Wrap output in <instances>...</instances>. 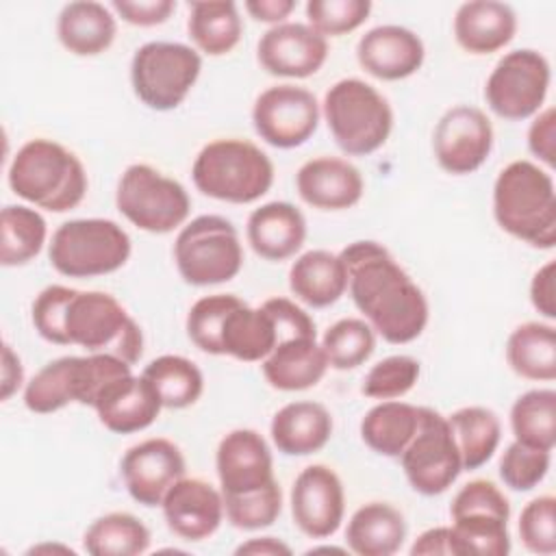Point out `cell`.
Wrapping results in <instances>:
<instances>
[{
    "label": "cell",
    "mask_w": 556,
    "mask_h": 556,
    "mask_svg": "<svg viewBox=\"0 0 556 556\" xmlns=\"http://www.w3.org/2000/svg\"><path fill=\"white\" fill-rule=\"evenodd\" d=\"M519 539L528 552L552 556L556 552V500L539 495L519 515Z\"/></svg>",
    "instance_id": "obj_46"
},
{
    "label": "cell",
    "mask_w": 556,
    "mask_h": 556,
    "mask_svg": "<svg viewBox=\"0 0 556 556\" xmlns=\"http://www.w3.org/2000/svg\"><path fill=\"white\" fill-rule=\"evenodd\" d=\"M295 9L293 0H248L245 11L256 20L265 24H282L291 11Z\"/></svg>",
    "instance_id": "obj_54"
},
{
    "label": "cell",
    "mask_w": 556,
    "mask_h": 556,
    "mask_svg": "<svg viewBox=\"0 0 556 556\" xmlns=\"http://www.w3.org/2000/svg\"><path fill=\"white\" fill-rule=\"evenodd\" d=\"M434 159L441 169L465 176L484 165L493 150V126L484 111L471 104L447 109L434 126Z\"/></svg>",
    "instance_id": "obj_14"
},
{
    "label": "cell",
    "mask_w": 556,
    "mask_h": 556,
    "mask_svg": "<svg viewBox=\"0 0 556 556\" xmlns=\"http://www.w3.org/2000/svg\"><path fill=\"white\" fill-rule=\"evenodd\" d=\"M506 361L526 380L552 382L556 378V328L543 321L517 326L506 341Z\"/></svg>",
    "instance_id": "obj_33"
},
{
    "label": "cell",
    "mask_w": 556,
    "mask_h": 556,
    "mask_svg": "<svg viewBox=\"0 0 556 556\" xmlns=\"http://www.w3.org/2000/svg\"><path fill=\"white\" fill-rule=\"evenodd\" d=\"M293 523L308 539L332 536L345 515L343 482L326 465L304 467L291 486Z\"/></svg>",
    "instance_id": "obj_15"
},
{
    "label": "cell",
    "mask_w": 556,
    "mask_h": 556,
    "mask_svg": "<svg viewBox=\"0 0 556 556\" xmlns=\"http://www.w3.org/2000/svg\"><path fill=\"white\" fill-rule=\"evenodd\" d=\"M115 204L130 224L152 235H167L182 226L191 208L187 189L146 163H132L124 169Z\"/></svg>",
    "instance_id": "obj_10"
},
{
    "label": "cell",
    "mask_w": 556,
    "mask_h": 556,
    "mask_svg": "<svg viewBox=\"0 0 556 556\" xmlns=\"http://www.w3.org/2000/svg\"><path fill=\"white\" fill-rule=\"evenodd\" d=\"M48 549H52V552L61 549V552L74 554V549H72V547H63V545H35V547H30V549H28V554H35V552H48Z\"/></svg>",
    "instance_id": "obj_57"
},
{
    "label": "cell",
    "mask_w": 556,
    "mask_h": 556,
    "mask_svg": "<svg viewBox=\"0 0 556 556\" xmlns=\"http://www.w3.org/2000/svg\"><path fill=\"white\" fill-rule=\"evenodd\" d=\"M426 56L424 41L410 28L382 24L367 30L356 46L361 67L380 80H402L413 76Z\"/></svg>",
    "instance_id": "obj_21"
},
{
    "label": "cell",
    "mask_w": 556,
    "mask_h": 556,
    "mask_svg": "<svg viewBox=\"0 0 556 556\" xmlns=\"http://www.w3.org/2000/svg\"><path fill=\"white\" fill-rule=\"evenodd\" d=\"M408 484L421 495L445 493L463 471L460 454L447 417L434 408L419 406V426L406 450L400 454Z\"/></svg>",
    "instance_id": "obj_12"
},
{
    "label": "cell",
    "mask_w": 556,
    "mask_h": 556,
    "mask_svg": "<svg viewBox=\"0 0 556 556\" xmlns=\"http://www.w3.org/2000/svg\"><path fill=\"white\" fill-rule=\"evenodd\" d=\"M276 343H278L276 324L263 306L252 308L241 300L228 313L222 328L224 354L237 361L256 363V361H265L269 352L276 348Z\"/></svg>",
    "instance_id": "obj_31"
},
{
    "label": "cell",
    "mask_w": 556,
    "mask_h": 556,
    "mask_svg": "<svg viewBox=\"0 0 556 556\" xmlns=\"http://www.w3.org/2000/svg\"><path fill=\"white\" fill-rule=\"evenodd\" d=\"M348 289L367 324L389 343L415 341L428 324V300L378 241H354L339 254Z\"/></svg>",
    "instance_id": "obj_1"
},
{
    "label": "cell",
    "mask_w": 556,
    "mask_h": 556,
    "mask_svg": "<svg viewBox=\"0 0 556 556\" xmlns=\"http://www.w3.org/2000/svg\"><path fill=\"white\" fill-rule=\"evenodd\" d=\"M413 556H430V554H443V556H465L460 541L454 532L452 526H437L430 528L426 532H421L413 547H410Z\"/></svg>",
    "instance_id": "obj_52"
},
{
    "label": "cell",
    "mask_w": 556,
    "mask_h": 556,
    "mask_svg": "<svg viewBox=\"0 0 556 556\" xmlns=\"http://www.w3.org/2000/svg\"><path fill=\"white\" fill-rule=\"evenodd\" d=\"M83 545L91 556H137L150 547V530L130 513H106L85 530Z\"/></svg>",
    "instance_id": "obj_37"
},
{
    "label": "cell",
    "mask_w": 556,
    "mask_h": 556,
    "mask_svg": "<svg viewBox=\"0 0 556 556\" xmlns=\"http://www.w3.org/2000/svg\"><path fill=\"white\" fill-rule=\"evenodd\" d=\"M463 469H480L495 454L502 439L500 417L484 406H465L447 417Z\"/></svg>",
    "instance_id": "obj_35"
},
{
    "label": "cell",
    "mask_w": 556,
    "mask_h": 556,
    "mask_svg": "<svg viewBox=\"0 0 556 556\" xmlns=\"http://www.w3.org/2000/svg\"><path fill=\"white\" fill-rule=\"evenodd\" d=\"M317 552H334V554H345V549L343 547H328V545H324V547H311L306 554H317Z\"/></svg>",
    "instance_id": "obj_58"
},
{
    "label": "cell",
    "mask_w": 556,
    "mask_h": 556,
    "mask_svg": "<svg viewBox=\"0 0 556 556\" xmlns=\"http://www.w3.org/2000/svg\"><path fill=\"white\" fill-rule=\"evenodd\" d=\"M215 469L222 495H243L274 482V458L267 441L250 428L230 430L217 445Z\"/></svg>",
    "instance_id": "obj_18"
},
{
    "label": "cell",
    "mask_w": 556,
    "mask_h": 556,
    "mask_svg": "<svg viewBox=\"0 0 556 556\" xmlns=\"http://www.w3.org/2000/svg\"><path fill=\"white\" fill-rule=\"evenodd\" d=\"M263 376L278 391H304L315 387L324 376L328 358L317 337H291L276 343L265 361Z\"/></svg>",
    "instance_id": "obj_26"
},
{
    "label": "cell",
    "mask_w": 556,
    "mask_h": 556,
    "mask_svg": "<svg viewBox=\"0 0 556 556\" xmlns=\"http://www.w3.org/2000/svg\"><path fill=\"white\" fill-rule=\"evenodd\" d=\"M269 434L278 452L287 456H308L330 441L332 417L319 402H289L276 410Z\"/></svg>",
    "instance_id": "obj_27"
},
{
    "label": "cell",
    "mask_w": 556,
    "mask_h": 556,
    "mask_svg": "<svg viewBox=\"0 0 556 556\" xmlns=\"http://www.w3.org/2000/svg\"><path fill=\"white\" fill-rule=\"evenodd\" d=\"M119 469L130 497L152 508L161 506L169 486L185 476L187 463L174 441L152 437L128 447Z\"/></svg>",
    "instance_id": "obj_16"
},
{
    "label": "cell",
    "mask_w": 556,
    "mask_h": 556,
    "mask_svg": "<svg viewBox=\"0 0 556 556\" xmlns=\"http://www.w3.org/2000/svg\"><path fill=\"white\" fill-rule=\"evenodd\" d=\"M321 348L332 369L345 371L363 365L376 348L374 328L358 317L334 321L321 337Z\"/></svg>",
    "instance_id": "obj_40"
},
{
    "label": "cell",
    "mask_w": 556,
    "mask_h": 556,
    "mask_svg": "<svg viewBox=\"0 0 556 556\" xmlns=\"http://www.w3.org/2000/svg\"><path fill=\"white\" fill-rule=\"evenodd\" d=\"M163 404L146 376H119L111 380L96 397L93 410L100 424L115 434H132L152 426Z\"/></svg>",
    "instance_id": "obj_20"
},
{
    "label": "cell",
    "mask_w": 556,
    "mask_h": 556,
    "mask_svg": "<svg viewBox=\"0 0 556 556\" xmlns=\"http://www.w3.org/2000/svg\"><path fill=\"white\" fill-rule=\"evenodd\" d=\"M237 556L250 554V556H291V547L276 539V536H258V539H250L245 543H241L235 549Z\"/></svg>",
    "instance_id": "obj_56"
},
{
    "label": "cell",
    "mask_w": 556,
    "mask_h": 556,
    "mask_svg": "<svg viewBox=\"0 0 556 556\" xmlns=\"http://www.w3.org/2000/svg\"><path fill=\"white\" fill-rule=\"evenodd\" d=\"M224 513L228 521L239 530H261L271 526L282 510V491L278 480L267 486L243 493V495H222Z\"/></svg>",
    "instance_id": "obj_42"
},
{
    "label": "cell",
    "mask_w": 556,
    "mask_h": 556,
    "mask_svg": "<svg viewBox=\"0 0 556 556\" xmlns=\"http://www.w3.org/2000/svg\"><path fill=\"white\" fill-rule=\"evenodd\" d=\"M130 252V237L117 222L85 217L63 222L54 230L48 258L67 278H93L124 267Z\"/></svg>",
    "instance_id": "obj_7"
},
{
    "label": "cell",
    "mask_w": 556,
    "mask_h": 556,
    "mask_svg": "<svg viewBox=\"0 0 556 556\" xmlns=\"http://www.w3.org/2000/svg\"><path fill=\"white\" fill-rule=\"evenodd\" d=\"M493 217L510 237L541 250L556 245V191L549 172L519 159L493 182Z\"/></svg>",
    "instance_id": "obj_2"
},
{
    "label": "cell",
    "mask_w": 556,
    "mask_h": 556,
    "mask_svg": "<svg viewBox=\"0 0 556 556\" xmlns=\"http://www.w3.org/2000/svg\"><path fill=\"white\" fill-rule=\"evenodd\" d=\"M552 452L513 441L500 458V478L513 491L534 489L549 471Z\"/></svg>",
    "instance_id": "obj_45"
},
{
    "label": "cell",
    "mask_w": 556,
    "mask_h": 556,
    "mask_svg": "<svg viewBox=\"0 0 556 556\" xmlns=\"http://www.w3.org/2000/svg\"><path fill=\"white\" fill-rule=\"evenodd\" d=\"M141 376L152 382L163 408H187L195 404L204 391L200 367L178 354H163L150 361Z\"/></svg>",
    "instance_id": "obj_38"
},
{
    "label": "cell",
    "mask_w": 556,
    "mask_h": 556,
    "mask_svg": "<svg viewBox=\"0 0 556 556\" xmlns=\"http://www.w3.org/2000/svg\"><path fill=\"white\" fill-rule=\"evenodd\" d=\"M200 72V52L178 41H148L130 61L132 91L152 111H172L182 104Z\"/></svg>",
    "instance_id": "obj_9"
},
{
    "label": "cell",
    "mask_w": 556,
    "mask_h": 556,
    "mask_svg": "<svg viewBox=\"0 0 556 556\" xmlns=\"http://www.w3.org/2000/svg\"><path fill=\"white\" fill-rule=\"evenodd\" d=\"M191 178L213 200L250 204L271 189L274 163L248 139H215L198 152Z\"/></svg>",
    "instance_id": "obj_4"
},
{
    "label": "cell",
    "mask_w": 556,
    "mask_h": 556,
    "mask_svg": "<svg viewBox=\"0 0 556 556\" xmlns=\"http://www.w3.org/2000/svg\"><path fill=\"white\" fill-rule=\"evenodd\" d=\"M324 117L332 139L350 156L376 152L393 128L391 104L361 78H341L326 91Z\"/></svg>",
    "instance_id": "obj_5"
},
{
    "label": "cell",
    "mask_w": 556,
    "mask_h": 556,
    "mask_svg": "<svg viewBox=\"0 0 556 556\" xmlns=\"http://www.w3.org/2000/svg\"><path fill=\"white\" fill-rule=\"evenodd\" d=\"M48 224L43 215L24 204H7L0 215V263L20 267L30 263L43 248Z\"/></svg>",
    "instance_id": "obj_36"
},
{
    "label": "cell",
    "mask_w": 556,
    "mask_h": 556,
    "mask_svg": "<svg viewBox=\"0 0 556 556\" xmlns=\"http://www.w3.org/2000/svg\"><path fill=\"white\" fill-rule=\"evenodd\" d=\"M258 63L271 76L308 78L328 59V41L308 24L282 22L258 41Z\"/></svg>",
    "instance_id": "obj_17"
},
{
    "label": "cell",
    "mask_w": 556,
    "mask_h": 556,
    "mask_svg": "<svg viewBox=\"0 0 556 556\" xmlns=\"http://www.w3.org/2000/svg\"><path fill=\"white\" fill-rule=\"evenodd\" d=\"M111 9L132 26H159L176 11L174 0H113Z\"/></svg>",
    "instance_id": "obj_50"
},
{
    "label": "cell",
    "mask_w": 556,
    "mask_h": 556,
    "mask_svg": "<svg viewBox=\"0 0 556 556\" xmlns=\"http://www.w3.org/2000/svg\"><path fill=\"white\" fill-rule=\"evenodd\" d=\"M187 30L200 52L222 56L241 41L243 22L232 0H202L189 4Z\"/></svg>",
    "instance_id": "obj_34"
},
{
    "label": "cell",
    "mask_w": 556,
    "mask_h": 556,
    "mask_svg": "<svg viewBox=\"0 0 556 556\" xmlns=\"http://www.w3.org/2000/svg\"><path fill=\"white\" fill-rule=\"evenodd\" d=\"M117 35V22L109 7L93 0L70 2L56 20L61 46L76 56H96L111 48Z\"/></svg>",
    "instance_id": "obj_28"
},
{
    "label": "cell",
    "mask_w": 556,
    "mask_h": 556,
    "mask_svg": "<svg viewBox=\"0 0 556 556\" xmlns=\"http://www.w3.org/2000/svg\"><path fill=\"white\" fill-rule=\"evenodd\" d=\"M291 293L313 308L334 304L348 289V271L339 254L328 250H308L300 254L289 269Z\"/></svg>",
    "instance_id": "obj_30"
},
{
    "label": "cell",
    "mask_w": 556,
    "mask_h": 556,
    "mask_svg": "<svg viewBox=\"0 0 556 556\" xmlns=\"http://www.w3.org/2000/svg\"><path fill=\"white\" fill-rule=\"evenodd\" d=\"M452 519L460 517H493L508 521L510 504L491 480H471L458 489L450 506Z\"/></svg>",
    "instance_id": "obj_47"
},
{
    "label": "cell",
    "mask_w": 556,
    "mask_h": 556,
    "mask_svg": "<svg viewBox=\"0 0 556 556\" xmlns=\"http://www.w3.org/2000/svg\"><path fill=\"white\" fill-rule=\"evenodd\" d=\"M252 124L265 143L291 150L306 143L317 130L319 102L304 87L274 85L254 100Z\"/></svg>",
    "instance_id": "obj_13"
},
{
    "label": "cell",
    "mask_w": 556,
    "mask_h": 556,
    "mask_svg": "<svg viewBox=\"0 0 556 556\" xmlns=\"http://www.w3.org/2000/svg\"><path fill=\"white\" fill-rule=\"evenodd\" d=\"M556 111L554 106H547L536 113L528 128V148L530 152L543 161L547 167H554L556 163Z\"/></svg>",
    "instance_id": "obj_51"
},
{
    "label": "cell",
    "mask_w": 556,
    "mask_h": 556,
    "mask_svg": "<svg viewBox=\"0 0 556 556\" xmlns=\"http://www.w3.org/2000/svg\"><path fill=\"white\" fill-rule=\"evenodd\" d=\"M174 261L187 285L211 287L228 282L243 267L239 232L222 215H198L180 228L174 241Z\"/></svg>",
    "instance_id": "obj_8"
},
{
    "label": "cell",
    "mask_w": 556,
    "mask_h": 556,
    "mask_svg": "<svg viewBox=\"0 0 556 556\" xmlns=\"http://www.w3.org/2000/svg\"><path fill=\"white\" fill-rule=\"evenodd\" d=\"M70 345L89 354H111L135 365L143 354V332L128 311L104 291H78L65 311Z\"/></svg>",
    "instance_id": "obj_6"
},
{
    "label": "cell",
    "mask_w": 556,
    "mask_h": 556,
    "mask_svg": "<svg viewBox=\"0 0 556 556\" xmlns=\"http://www.w3.org/2000/svg\"><path fill=\"white\" fill-rule=\"evenodd\" d=\"M510 428L515 441L552 452L556 445V391L532 389L510 406Z\"/></svg>",
    "instance_id": "obj_39"
},
{
    "label": "cell",
    "mask_w": 556,
    "mask_h": 556,
    "mask_svg": "<svg viewBox=\"0 0 556 556\" xmlns=\"http://www.w3.org/2000/svg\"><path fill=\"white\" fill-rule=\"evenodd\" d=\"M76 289L63 285H50L43 291H39V295L33 302L30 315L33 326L41 339L56 345H70L65 334V311Z\"/></svg>",
    "instance_id": "obj_48"
},
{
    "label": "cell",
    "mask_w": 556,
    "mask_h": 556,
    "mask_svg": "<svg viewBox=\"0 0 556 556\" xmlns=\"http://www.w3.org/2000/svg\"><path fill=\"white\" fill-rule=\"evenodd\" d=\"M371 13L369 0H308L306 20L324 37H341L356 30Z\"/></svg>",
    "instance_id": "obj_44"
},
{
    "label": "cell",
    "mask_w": 556,
    "mask_h": 556,
    "mask_svg": "<svg viewBox=\"0 0 556 556\" xmlns=\"http://www.w3.org/2000/svg\"><path fill=\"white\" fill-rule=\"evenodd\" d=\"M517 13L497 0L463 2L454 15L456 43L469 54H491L513 41Z\"/></svg>",
    "instance_id": "obj_24"
},
{
    "label": "cell",
    "mask_w": 556,
    "mask_h": 556,
    "mask_svg": "<svg viewBox=\"0 0 556 556\" xmlns=\"http://www.w3.org/2000/svg\"><path fill=\"white\" fill-rule=\"evenodd\" d=\"M24 382V367L20 356L13 352V348L9 343H4L2 348V391H0V400L7 402Z\"/></svg>",
    "instance_id": "obj_55"
},
{
    "label": "cell",
    "mask_w": 556,
    "mask_h": 556,
    "mask_svg": "<svg viewBox=\"0 0 556 556\" xmlns=\"http://www.w3.org/2000/svg\"><path fill=\"white\" fill-rule=\"evenodd\" d=\"M549 80L552 70L541 52L530 48L510 50L491 70L484 100L497 117L521 122L541 111Z\"/></svg>",
    "instance_id": "obj_11"
},
{
    "label": "cell",
    "mask_w": 556,
    "mask_h": 556,
    "mask_svg": "<svg viewBox=\"0 0 556 556\" xmlns=\"http://www.w3.org/2000/svg\"><path fill=\"white\" fill-rule=\"evenodd\" d=\"M419 371V361L413 356H387L367 371L361 391L371 400H395L406 395L417 384Z\"/></svg>",
    "instance_id": "obj_43"
},
{
    "label": "cell",
    "mask_w": 556,
    "mask_h": 556,
    "mask_svg": "<svg viewBox=\"0 0 556 556\" xmlns=\"http://www.w3.org/2000/svg\"><path fill=\"white\" fill-rule=\"evenodd\" d=\"M530 302L547 319H556V263L547 261L530 282Z\"/></svg>",
    "instance_id": "obj_53"
},
{
    "label": "cell",
    "mask_w": 556,
    "mask_h": 556,
    "mask_svg": "<svg viewBox=\"0 0 556 556\" xmlns=\"http://www.w3.org/2000/svg\"><path fill=\"white\" fill-rule=\"evenodd\" d=\"M300 198L319 211H343L354 206L365 191L356 165L337 156H317L306 161L295 174Z\"/></svg>",
    "instance_id": "obj_22"
},
{
    "label": "cell",
    "mask_w": 556,
    "mask_h": 556,
    "mask_svg": "<svg viewBox=\"0 0 556 556\" xmlns=\"http://www.w3.org/2000/svg\"><path fill=\"white\" fill-rule=\"evenodd\" d=\"M261 306L271 315L278 341L291 337H317L313 317L289 298H269Z\"/></svg>",
    "instance_id": "obj_49"
},
{
    "label": "cell",
    "mask_w": 556,
    "mask_h": 556,
    "mask_svg": "<svg viewBox=\"0 0 556 556\" xmlns=\"http://www.w3.org/2000/svg\"><path fill=\"white\" fill-rule=\"evenodd\" d=\"M245 237L261 258L287 261L306 241V219L291 202H267L250 213Z\"/></svg>",
    "instance_id": "obj_23"
},
{
    "label": "cell",
    "mask_w": 556,
    "mask_h": 556,
    "mask_svg": "<svg viewBox=\"0 0 556 556\" xmlns=\"http://www.w3.org/2000/svg\"><path fill=\"white\" fill-rule=\"evenodd\" d=\"M406 539L404 515L387 502H367L345 528L348 549L358 556H391Z\"/></svg>",
    "instance_id": "obj_29"
},
{
    "label": "cell",
    "mask_w": 556,
    "mask_h": 556,
    "mask_svg": "<svg viewBox=\"0 0 556 556\" xmlns=\"http://www.w3.org/2000/svg\"><path fill=\"white\" fill-rule=\"evenodd\" d=\"M241 302V298L232 293H215L204 295L187 313V334L195 348L206 354L224 356L222 350V328L228 313Z\"/></svg>",
    "instance_id": "obj_41"
},
{
    "label": "cell",
    "mask_w": 556,
    "mask_h": 556,
    "mask_svg": "<svg viewBox=\"0 0 556 556\" xmlns=\"http://www.w3.org/2000/svg\"><path fill=\"white\" fill-rule=\"evenodd\" d=\"M167 528L185 541H204L224 521V497L213 484L200 478H180L169 486L163 502Z\"/></svg>",
    "instance_id": "obj_19"
},
{
    "label": "cell",
    "mask_w": 556,
    "mask_h": 556,
    "mask_svg": "<svg viewBox=\"0 0 556 556\" xmlns=\"http://www.w3.org/2000/svg\"><path fill=\"white\" fill-rule=\"evenodd\" d=\"M419 426V406L382 400L371 406L361 421V439L365 445L389 458H400Z\"/></svg>",
    "instance_id": "obj_32"
},
{
    "label": "cell",
    "mask_w": 556,
    "mask_h": 556,
    "mask_svg": "<svg viewBox=\"0 0 556 556\" xmlns=\"http://www.w3.org/2000/svg\"><path fill=\"white\" fill-rule=\"evenodd\" d=\"M87 356H61L46 363L24 387V404L28 410L48 415L63 406L87 402Z\"/></svg>",
    "instance_id": "obj_25"
},
{
    "label": "cell",
    "mask_w": 556,
    "mask_h": 556,
    "mask_svg": "<svg viewBox=\"0 0 556 556\" xmlns=\"http://www.w3.org/2000/svg\"><path fill=\"white\" fill-rule=\"evenodd\" d=\"M11 191L52 213L76 208L87 193L80 159L52 139H30L13 156L7 174Z\"/></svg>",
    "instance_id": "obj_3"
}]
</instances>
